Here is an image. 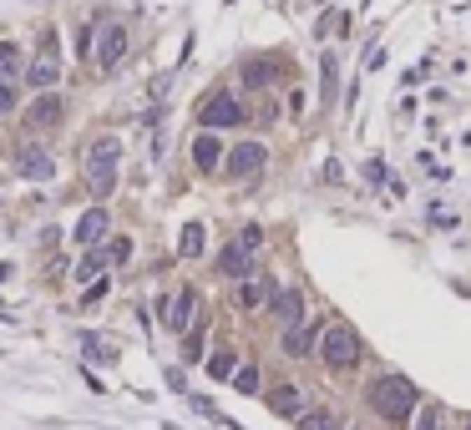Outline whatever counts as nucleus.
<instances>
[{"label": "nucleus", "instance_id": "29", "mask_svg": "<svg viewBox=\"0 0 471 430\" xmlns=\"http://www.w3.org/2000/svg\"><path fill=\"white\" fill-rule=\"evenodd\" d=\"M106 253H112V264H127V258H132V238H112Z\"/></svg>", "mask_w": 471, "mask_h": 430}, {"label": "nucleus", "instance_id": "27", "mask_svg": "<svg viewBox=\"0 0 471 430\" xmlns=\"http://www.w3.org/2000/svg\"><path fill=\"white\" fill-rule=\"evenodd\" d=\"M416 430H441V410H436V405H426V410H416Z\"/></svg>", "mask_w": 471, "mask_h": 430}, {"label": "nucleus", "instance_id": "6", "mask_svg": "<svg viewBox=\"0 0 471 430\" xmlns=\"http://www.w3.org/2000/svg\"><path fill=\"white\" fill-rule=\"evenodd\" d=\"M269 162V152H264V142H239L228 152V178L233 182H244V178H259V167Z\"/></svg>", "mask_w": 471, "mask_h": 430}, {"label": "nucleus", "instance_id": "3", "mask_svg": "<svg viewBox=\"0 0 471 430\" xmlns=\"http://www.w3.org/2000/svg\"><path fill=\"white\" fill-rule=\"evenodd\" d=\"M319 359L330 364V370H355L360 359V339L350 324H330L325 334H319Z\"/></svg>", "mask_w": 471, "mask_h": 430}, {"label": "nucleus", "instance_id": "33", "mask_svg": "<svg viewBox=\"0 0 471 430\" xmlns=\"http://www.w3.org/2000/svg\"><path fill=\"white\" fill-rule=\"evenodd\" d=\"M101 294H106V278H97V284H92L87 294H81V304H97V299H101Z\"/></svg>", "mask_w": 471, "mask_h": 430}, {"label": "nucleus", "instance_id": "31", "mask_svg": "<svg viewBox=\"0 0 471 430\" xmlns=\"http://www.w3.org/2000/svg\"><path fill=\"white\" fill-rule=\"evenodd\" d=\"M92 51H97V46H92V26H81V31H76V56H92Z\"/></svg>", "mask_w": 471, "mask_h": 430}, {"label": "nucleus", "instance_id": "10", "mask_svg": "<svg viewBox=\"0 0 471 430\" xmlns=\"http://www.w3.org/2000/svg\"><path fill=\"white\" fill-rule=\"evenodd\" d=\"M15 172H20L26 182H46L51 172H56V162H51L46 147H31V142H26V147L15 152Z\"/></svg>", "mask_w": 471, "mask_h": 430}, {"label": "nucleus", "instance_id": "30", "mask_svg": "<svg viewBox=\"0 0 471 430\" xmlns=\"http://www.w3.org/2000/svg\"><path fill=\"white\" fill-rule=\"evenodd\" d=\"M239 243H244L248 253H259V243H264V233H259V228H244V233H239Z\"/></svg>", "mask_w": 471, "mask_h": 430}, {"label": "nucleus", "instance_id": "2", "mask_svg": "<svg viewBox=\"0 0 471 430\" xmlns=\"http://www.w3.org/2000/svg\"><path fill=\"white\" fill-rule=\"evenodd\" d=\"M117 162H122V137H97L87 147V187L97 198H106L117 187Z\"/></svg>", "mask_w": 471, "mask_h": 430}, {"label": "nucleus", "instance_id": "8", "mask_svg": "<svg viewBox=\"0 0 471 430\" xmlns=\"http://www.w3.org/2000/svg\"><path fill=\"white\" fill-rule=\"evenodd\" d=\"M97 66L101 71H112L117 66V61L127 56V26H122V20H112V26H101V36H97Z\"/></svg>", "mask_w": 471, "mask_h": 430}, {"label": "nucleus", "instance_id": "1", "mask_svg": "<svg viewBox=\"0 0 471 430\" xmlns=\"http://www.w3.org/2000/svg\"><path fill=\"white\" fill-rule=\"evenodd\" d=\"M370 405H375V415H385L391 425H405L421 410V390L405 375H385V380L370 385Z\"/></svg>", "mask_w": 471, "mask_h": 430}, {"label": "nucleus", "instance_id": "22", "mask_svg": "<svg viewBox=\"0 0 471 430\" xmlns=\"http://www.w3.org/2000/svg\"><path fill=\"white\" fill-rule=\"evenodd\" d=\"M203 238H208L203 223H188V228H183V238H178V253H183V258H198V253H203Z\"/></svg>", "mask_w": 471, "mask_h": 430}, {"label": "nucleus", "instance_id": "12", "mask_svg": "<svg viewBox=\"0 0 471 430\" xmlns=\"http://www.w3.org/2000/svg\"><path fill=\"white\" fill-rule=\"evenodd\" d=\"M314 344H319V329H314V324H294V329H284V354H289V359L314 354Z\"/></svg>", "mask_w": 471, "mask_h": 430}, {"label": "nucleus", "instance_id": "7", "mask_svg": "<svg viewBox=\"0 0 471 430\" xmlns=\"http://www.w3.org/2000/svg\"><path fill=\"white\" fill-rule=\"evenodd\" d=\"M61 117H66V101H61V92H46V96H36V101L26 106V127H31V132L61 127Z\"/></svg>", "mask_w": 471, "mask_h": 430}, {"label": "nucleus", "instance_id": "19", "mask_svg": "<svg viewBox=\"0 0 471 430\" xmlns=\"http://www.w3.org/2000/svg\"><path fill=\"white\" fill-rule=\"evenodd\" d=\"M269 81H274V61H244V86H253V92H264Z\"/></svg>", "mask_w": 471, "mask_h": 430}, {"label": "nucleus", "instance_id": "5", "mask_svg": "<svg viewBox=\"0 0 471 430\" xmlns=\"http://www.w3.org/2000/svg\"><path fill=\"white\" fill-rule=\"evenodd\" d=\"M162 319H167V329H173V334H188L192 324H198V289H192V284H183L173 299H167Z\"/></svg>", "mask_w": 471, "mask_h": 430}, {"label": "nucleus", "instance_id": "18", "mask_svg": "<svg viewBox=\"0 0 471 430\" xmlns=\"http://www.w3.org/2000/svg\"><path fill=\"white\" fill-rule=\"evenodd\" d=\"M106 264H112V253H106V248H92V253H87V258L76 264V278H81V284H97Z\"/></svg>", "mask_w": 471, "mask_h": 430}, {"label": "nucleus", "instance_id": "23", "mask_svg": "<svg viewBox=\"0 0 471 430\" xmlns=\"http://www.w3.org/2000/svg\"><path fill=\"white\" fill-rule=\"evenodd\" d=\"M319 76H325V106H330V101L339 96V86H335V81H339V66H335V56H319Z\"/></svg>", "mask_w": 471, "mask_h": 430}, {"label": "nucleus", "instance_id": "17", "mask_svg": "<svg viewBox=\"0 0 471 430\" xmlns=\"http://www.w3.org/2000/svg\"><path fill=\"white\" fill-rule=\"evenodd\" d=\"M269 299H274L269 278H244V284H239V304L244 309H259V304H269Z\"/></svg>", "mask_w": 471, "mask_h": 430}, {"label": "nucleus", "instance_id": "14", "mask_svg": "<svg viewBox=\"0 0 471 430\" xmlns=\"http://www.w3.org/2000/svg\"><path fill=\"white\" fill-rule=\"evenodd\" d=\"M248 268H253V253H248L244 243H228L223 258H218V273H228V278H248Z\"/></svg>", "mask_w": 471, "mask_h": 430}, {"label": "nucleus", "instance_id": "24", "mask_svg": "<svg viewBox=\"0 0 471 430\" xmlns=\"http://www.w3.org/2000/svg\"><path fill=\"white\" fill-rule=\"evenodd\" d=\"M81 350H87V354H97V359H112V354H117V344H112V339H101V334H92V329H87V334H81Z\"/></svg>", "mask_w": 471, "mask_h": 430}, {"label": "nucleus", "instance_id": "28", "mask_svg": "<svg viewBox=\"0 0 471 430\" xmlns=\"http://www.w3.org/2000/svg\"><path fill=\"white\" fill-rule=\"evenodd\" d=\"M183 354H188V359H198V354H203V319L188 329V350H183Z\"/></svg>", "mask_w": 471, "mask_h": 430}, {"label": "nucleus", "instance_id": "20", "mask_svg": "<svg viewBox=\"0 0 471 430\" xmlns=\"http://www.w3.org/2000/svg\"><path fill=\"white\" fill-rule=\"evenodd\" d=\"M208 375H213V380H233V375H239V359H233V350H213Z\"/></svg>", "mask_w": 471, "mask_h": 430}, {"label": "nucleus", "instance_id": "13", "mask_svg": "<svg viewBox=\"0 0 471 430\" xmlns=\"http://www.w3.org/2000/svg\"><path fill=\"white\" fill-rule=\"evenodd\" d=\"M26 81L36 86V96H46V92H56V81H61V66H56V61H46V56H36L31 66H26Z\"/></svg>", "mask_w": 471, "mask_h": 430}, {"label": "nucleus", "instance_id": "21", "mask_svg": "<svg viewBox=\"0 0 471 430\" xmlns=\"http://www.w3.org/2000/svg\"><path fill=\"white\" fill-rule=\"evenodd\" d=\"M299 430H345L335 410H304L299 415Z\"/></svg>", "mask_w": 471, "mask_h": 430}, {"label": "nucleus", "instance_id": "4", "mask_svg": "<svg viewBox=\"0 0 471 430\" xmlns=\"http://www.w3.org/2000/svg\"><path fill=\"white\" fill-rule=\"evenodd\" d=\"M198 122L208 127V132H223V127H239V122H244V106H239V96L218 92V96H208V101L198 106Z\"/></svg>", "mask_w": 471, "mask_h": 430}, {"label": "nucleus", "instance_id": "9", "mask_svg": "<svg viewBox=\"0 0 471 430\" xmlns=\"http://www.w3.org/2000/svg\"><path fill=\"white\" fill-rule=\"evenodd\" d=\"M106 228H112V213H106L101 203L97 208H87V213H81V218H76V243L81 248H101V238H106Z\"/></svg>", "mask_w": 471, "mask_h": 430}, {"label": "nucleus", "instance_id": "32", "mask_svg": "<svg viewBox=\"0 0 471 430\" xmlns=\"http://www.w3.org/2000/svg\"><path fill=\"white\" fill-rule=\"evenodd\" d=\"M10 106H15V92H10V81H0V117H6Z\"/></svg>", "mask_w": 471, "mask_h": 430}, {"label": "nucleus", "instance_id": "26", "mask_svg": "<svg viewBox=\"0 0 471 430\" xmlns=\"http://www.w3.org/2000/svg\"><path fill=\"white\" fill-rule=\"evenodd\" d=\"M233 385H239L244 395H253V390H259V370H253V364H244V370L233 375Z\"/></svg>", "mask_w": 471, "mask_h": 430}, {"label": "nucleus", "instance_id": "15", "mask_svg": "<svg viewBox=\"0 0 471 430\" xmlns=\"http://www.w3.org/2000/svg\"><path fill=\"white\" fill-rule=\"evenodd\" d=\"M299 405H304V395H299V385H279V390H269V410L274 415H304V410H299Z\"/></svg>", "mask_w": 471, "mask_h": 430}, {"label": "nucleus", "instance_id": "11", "mask_svg": "<svg viewBox=\"0 0 471 430\" xmlns=\"http://www.w3.org/2000/svg\"><path fill=\"white\" fill-rule=\"evenodd\" d=\"M269 309H274V319H279L284 329L304 324V294H299V289H279V294L269 299Z\"/></svg>", "mask_w": 471, "mask_h": 430}, {"label": "nucleus", "instance_id": "16", "mask_svg": "<svg viewBox=\"0 0 471 430\" xmlns=\"http://www.w3.org/2000/svg\"><path fill=\"white\" fill-rule=\"evenodd\" d=\"M192 162H198V172H213V167L223 162V147H218V137H213V132H203L198 142H192Z\"/></svg>", "mask_w": 471, "mask_h": 430}, {"label": "nucleus", "instance_id": "25", "mask_svg": "<svg viewBox=\"0 0 471 430\" xmlns=\"http://www.w3.org/2000/svg\"><path fill=\"white\" fill-rule=\"evenodd\" d=\"M15 71H20V56H15L10 41H0V81H10Z\"/></svg>", "mask_w": 471, "mask_h": 430}, {"label": "nucleus", "instance_id": "34", "mask_svg": "<svg viewBox=\"0 0 471 430\" xmlns=\"http://www.w3.org/2000/svg\"><path fill=\"white\" fill-rule=\"evenodd\" d=\"M461 430H471V420H466V425H461Z\"/></svg>", "mask_w": 471, "mask_h": 430}]
</instances>
